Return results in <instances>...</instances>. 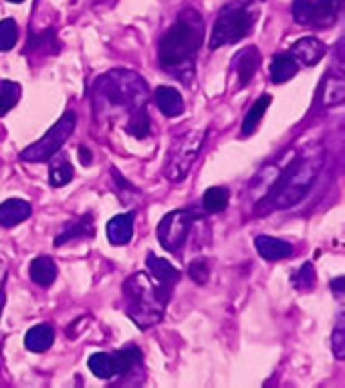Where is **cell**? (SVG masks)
Wrapping results in <instances>:
<instances>
[{"label":"cell","mask_w":345,"mask_h":388,"mask_svg":"<svg viewBox=\"0 0 345 388\" xmlns=\"http://www.w3.org/2000/svg\"><path fill=\"white\" fill-rule=\"evenodd\" d=\"M204 41V21L196 11H184L178 23L172 25L160 39V63L180 81H190L194 75V57Z\"/></svg>","instance_id":"cell-1"},{"label":"cell","mask_w":345,"mask_h":388,"mask_svg":"<svg viewBox=\"0 0 345 388\" xmlns=\"http://www.w3.org/2000/svg\"><path fill=\"white\" fill-rule=\"evenodd\" d=\"M99 87L105 104L129 112V134L136 138H146L150 134V119L146 114L148 87L143 79L129 71H111L109 75L99 79Z\"/></svg>","instance_id":"cell-2"},{"label":"cell","mask_w":345,"mask_h":388,"mask_svg":"<svg viewBox=\"0 0 345 388\" xmlns=\"http://www.w3.org/2000/svg\"><path fill=\"white\" fill-rule=\"evenodd\" d=\"M124 291H126V310L129 318L138 323L141 330L152 328L162 320L164 306L170 299V287L162 284L155 285L146 273H136L126 281Z\"/></svg>","instance_id":"cell-3"},{"label":"cell","mask_w":345,"mask_h":388,"mask_svg":"<svg viewBox=\"0 0 345 388\" xmlns=\"http://www.w3.org/2000/svg\"><path fill=\"white\" fill-rule=\"evenodd\" d=\"M319 170L321 158H303L291 162L285 172H281V176H277L273 188L268 190L270 205L277 208L293 207L297 200H301L309 193Z\"/></svg>","instance_id":"cell-4"},{"label":"cell","mask_w":345,"mask_h":388,"mask_svg":"<svg viewBox=\"0 0 345 388\" xmlns=\"http://www.w3.org/2000/svg\"><path fill=\"white\" fill-rule=\"evenodd\" d=\"M258 11L253 2L234 0L226 4L217 16V23L210 37V49H220L224 45H232L251 35L256 23Z\"/></svg>","instance_id":"cell-5"},{"label":"cell","mask_w":345,"mask_h":388,"mask_svg":"<svg viewBox=\"0 0 345 388\" xmlns=\"http://www.w3.org/2000/svg\"><path fill=\"white\" fill-rule=\"evenodd\" d=\"M206 140V129H192L186 136L180 138V142H176L172 154L168 158V168L166 176L168 180L180 182L184 180L190 172L192 164L196 162V158L200 154L202 146Z\"/></svg>","instance_id":"cell-6"},{"label":"cell","mask_w":345,"mask_h":388,"mask_svg":"<svg viewBox=\"0 0 345 388\" xmlns=\"http://www.w3.org/2000/svg\"><path fill=\"white\" fill-rule=\"evenodd\" d=\"M75 114L73 112H67L38 142L26 148L25 152L21 154V160H25V162H45V160H51L53 156L61 150V146L69 140V136L75 129Z\"/></svg>","instance_id":"cell-7"},{"label":"cell","mask_w":345,"mask_h":388,"mask_svg":"<svg viewBox=\"0 0 345 388\" xmlns=\"http://www.w3.org/2000/svg\"><path fill=\"white\" fill-rule=\"evenodd\" d=\"M196 219H198V212L192 208H178L166 215L158 225V239L162 247L168 251H178L180 247L186 243Z\"/></svg>","instance_id":"cell-8"},{"label":"cell","mask_w":345,"mask_h":388,"mask_svg":"<svg viewBox=\"0 0 345 388\" xmlns=\"http://www.w3.org/2000/svg\"><path fill=\"white\" fill-rule=\"evenodd\" d=\"M341 2L344 0H295V21L309 26H329L335 23Z\"/></svg>","instance_id":"cell-9"},{"label":"cell","mask_w":345,"mask_h":388,"mask_svg":"<svg viewBox=\"0 0 345 388\" xmlns=\"http://www.w3.org/2000/svg\"><path fill=\"white\" fill-rule=\"evenodd\" d=\"M232 73L236 77V90L244 87L246 83H251V79L256 73L258 65H261V53L256 47H246L243 51H239L232 59Z\"/></svg>","instance_id":"cell-10"},{"label":"cell","mask_w":345,"mask_h":388,"mask_svg":"<svg viewBox=\"0 0 345 388\" xmlns=\"http://www.w3.org/2000/svg\"><path fill=\"white\" fill-rule=\"evenodd\" d=\"M325 53H327V47L315 37H303L291 47V57L297 61V65H305V67L319 63L325 57Z\"/></svg>","instance_id":"cell-11"},{"label":"cell","mask_w":345,"mask_h":388,"mask_svg":"<svg viewBox=\"0 0 345 388\" xmlns=\"http://www.w3.org/2000/svg\"><path fill=\"white\" fill-rule=\"evenodd\" d=\"M255 247L261 257H265L267 261H281L293 255V247L289 243H285L281 239L268 237V235H258L255 239Z\"/></svg>","instance_id":"cell-12"},{"label":"cell","mask_w":345,"mask_h":388,"mask_svg":"<svg viewBox=\"0 0 345 388\" xmlns=\"http://www.w3.org/2000/svg\"><path fill=\"white\" fill-rule=\"evenodd\" d=\"M31 212H33L31 203H26L23 198H11V200L0 205V225L11 229L14 225L28 219Z\"/></svg>","instance_id":"cell-13"},{"label":"cell","mask_w":345,"mask_h":388,"mask_svg":"<svg viewBox=\"0 0 345 388\" xmlns=\"http://www.w3.org/2000/svg\"><path fill=\"white\" fill-rule=\"evenodd\" d=\"M146 265H148V269H150L152 277L158 284L166 285V287H172L174 284H178L180 271L170 263V261H166V259L158 257V255L150 253L148 259H146Z\"/></svg>","instance_id":"cell-14"},{"label":"cell","mask_w":345,"mask_h":388,"mask_svg":"<svg viewBox=\"0 0 345 388\" xmlns=\"http://www.w3.org/2000/svg\"><path fill=\"white\" fill-rule=\"evenodd\" d=\"M153 99H155V105L162 109V114H166L168 117H176L184 112V99L180 91L174 87H168V85L158 87L153 93Z\"/></svg>","instance_id":"cell-15"},{"label":"cell","mask_w":345,"mask_h":388,"mask_svg":"<svg viewBox=\"0 0 345 388\" xmlns=\"http://www.w3.org/2000/svg\"><path fill=\"white\" fill-rule=\"evenodd\" d=\"M107 237L114 245H128L133 237V217L117 215L107 222Z\"/></svg>","instance_id":"cell-16"},{"label":"cell","mask_w":345,"mask_h":388,"mask_svg":"<svg viewBox=\"0 0 345 388\" xmlns=\"http://www.w3.org/2000/svg\"><path fill=\"white\" fill-rule=\"evenodd\" d=\"M55 340V330L49 323H38L31 328L25 336V346L31 352H47L53 346Z\"/></svg>","instance_id":"cell-17"},{"label":"cell","mask_w":345,"mask_h":388,"mask_svg":"<svg viewBox=\"0 0 345 388\" xmlns=\"http://www.w3.org/2000/svg\"><path fill=\"white\" fill-rule=\"evenodd\" d=\"M31 279L40 287H49L57 279V265L51 257L43 255L31 263Z\"/></svg>","instance_id":"cell-18"},{"label":"cell","mask_w":345,"mask_h":388,"mask_svg":"<svg viewBox=\"0 0 345 388\" xmlns=\"http://www.w3.org/2000/svg\"><path fill=\"white\" fill-rule=\"evenodd\" d=\"M297 61L291 57V53L285 55H277L270 63V79L273 83H285L289 79H293L297 75Z\"/></svg>","instance_id":"cell-19"},{"label":"cell","mask_w":345,"mask_h":388,"mask_svg":"<svg viewBox=\"0 0 345 388\" xmlns=\"http://www.w3.org/2000/svg\"><path fill=\"white\" fill-rule=\"evenodd\" d=\"M345 97V83L339 75H329L323 83V90H321V102L323 105H339Z\"/></svg>","instance_id":"cell-20"},{"label":"cell","mask_w":345,"mask_h":388,"mask_svg":"<svg viewBox=\"0 0 345 388\" xmlns=\"http://www.w3.org/2000/svg\"><path fill=\"white\" fill-rule=\"evenodd\" d=\"M73 174H75V170L71 166V162H67L65 156H59V158H55L51 162L49 182H51V186H55V188H61V186L73 180Z\"/></svg>","instance_id":"cell-21"},{"label":"cell","mask_w":345,"mask_h":388,"mask_svg":"<svg viewBox=\"0 0 345 388\" xmlns=\"http://www.w3.org/2000/svg\"><path fill=\"white\" fill-rule=\"evenodd\" d=\"M270 105V95H261L258 99H256L253 107L248 109V114L244 116L243 122V136H251L253 131L256 129V126L261 124V119L265 116V112H267V107Z\"/></svg>","instance_id":"cell-22"},{"label":"cell","mask_w":345,"mask_h":388,"mask_svg":"<svg viewBox=\"0 0 345 388\" xmlns=\"http://www.w3.org/2000/svg\"><path fill=\"white\" fill-rule=\"evenodd\" d=\"M202 207L210 215L222 212L224 208L229 207V190L224 186H212V188H208L204 193V198H202Z\"/></svg>","instance_id":"cell-23"},{"label":"cell","mask_w":345,"mask_h":388,"mask_svg":"<svg viewBox=\"0 0 345 388\" xmlns=\"http://www.w3.org/2000/svg\"><path fill=\"white\" fill-rule=\"evenodd\" d=\"M111 362H114V374H128L129 370L136 366V362H140V350H117V352L111 354Z\"/></svg>","instance_id":"cell-24"},{"label":"cell","mask_w":345,"mask_h":388,"mask_svg":"<svg viewBox=\"0 0 345 388\" xmlns=\"http://www.w3.org/2000/svg\"><path fill=\"white\" fill-rule=\"evenodd\" d=\"M21 97V85L13 81H0V116L11 112Z\"/></svg>","instance_id":"cell-25"},{"label":"cell","mask_w":345,"mask_h":388,"mask_svg":"<svg viewBox=\"0 0 345 388\" xmlns=\"http://www.w3.org/2000/svg\"><path fill=\"white\" fill-rule=\"evenodd\" d=\"M71 229H65L63 233L59 235L57 239H55V245H63L67 241H71V239H77V237H87V235H93V220L91 217H83V219L75 222V225H69Z\"/></svg>","instance_id":"cell-26"},{"label":"cell","mask_w":345,"mask_h":388,"mask_svg":"<svg viewBox=\"0 0 345 388\" xmlns=\"http://www.w3.org/2000/svg\"><path fill=\"white\" fill-rule=\"evenodd\" d=\"M89 368L93 374L103 380H109L114 374V362H111V354H103L97 352L89 358Z\"/></svg>","instance_id":"cell-27"},{"label":"cell","mask_w":345,"mask_h":388,"mask_svg":"<svg viewBox=\"0 0 345 388\" xmlns=\"http://www.w3.org/2000/svg\"><path fill=\"white\" fill-rule=\"evenodd\" d=\"M18 41V26L13 18L0 21V51H11Z\"/></svg>","instance_id":"cell-28"},{"label":"cell","mask_w":345,"mask_h":388,"mask_svg":"<svg viewBox=\"0 0 345 388\" xmlns=\"http://www.w3.org/2000/svg\"><path fill=\"white\" fill-rule=\"evenodd\" d=\"M293 285L301 291H307L311 287H315V269L311 263H305L299 271L293 275Z\"/></svg>","instance_id":"cell-29"},{"label":"cell","mask_w":345,"mask_h":388,"mask_svg":"<svg viewBox=\"0 0 345 388\" xmlns=\"http://www.w3.org/2000/svg\"><path fill=\"white\" fill-rule=\"evenodd\" d=\"M188 275H190L196 284H206L208 281V265H206L204 259L192 261L190 267H188Z\"/></svg>","instance_id":"cell-30"},{"label":"cell","mask_w":345,"mask_h":388,"mask_svg":"<svg viewBox=\"0 0 345 388\" xmlns=\"http://www.w3.org/2000/svg\"><path fill=\"white\" fill-rule=\"evenodd\" d=\"M332 348L333 354H335V358H345V332L344 328H341V323L335 328V332H333L332 336Z\"/></svg>","instance_id":"cell-31"},{"label":"cell","mask_w":345,"mask_h":388,"mask_svg":"<svg viewBox=\"0 0 345 388\" xmlns=\"http://www.w3.org/2000/svg\"><path fill=\"white\" fill-rule=\"evenodd\" d=\"M37 45H28V49H47V53H55V41H53V31H47V33H40L37 39Z\"/></svg>","instance_id":"cell-32"},{"label":"cell","mask_w":345,"mask_h":388,"mask_svg":"<svg viewBox=\"0 0 345 388\" xmlns=\"http://www.w3.org/2000/svg\"><path fill=\"white\" fill-rule=\"evenodd\" d=\"M4 279H6V269L0 265V311L4 306Z\"/></svg>","instance_id":"cell-33"},{"label":"cell","mask_w":345,"mask_h":388,"mask_svg":"<svg viewBox=\"0 0 345 388\" xmlns=\"http://www.w3.org/2000/svg\"><path fill=\"white\" fill-rule=\"evenodd\" d=\"M79 158H81V162H83L85 166L91 164V152L85 148V146H81V148H79Z\"/></svg>","instance_id":"cell-34"},{"label":"cell","mask_w":345,"mask_h":388,"mask_svg":"<svg viewBox=\"0 0 345 388\" xmlns=\"http://www.w3.org/2000/svg\"><path fill=\"white\" fill-rule=\"evenodd\" d=\"M333 289H335V296H341L344 293V289H341V285H344V277H339V279H335L332 281Z\"/></svg>","instance_id":"cell-35"},{"label":"cell","mask_w":345,"mask_h":388,"mask_svg":"<svg viewBox=\"0 0 345 388\" xmlns=\"http://www.w3.org/2000/svg\"><path fill=\"white\" fill-rule=\"evenodd\" d=\"M9 2H14V4H16V2H23V0H9Z\"/></svg>","instance_id":"cell-36"}]
</instances>
